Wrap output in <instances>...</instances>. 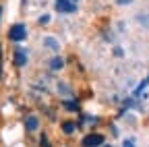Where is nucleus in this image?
<instances>
[{
  "label": "nucleus",
  "mask_w": 149,
  "mask_h": 147,
  "mask_svg": "<svg viewBox=\"0 0 149 147\" xmlns=\"http://www.w3.org/2000/svg\"><path fill=\"white\" fill-rule=\"evenodd\" d=\"M46 46H48V48H54V50L58 48V44H56V40H50V38H46Z\"/></svg>",
  "instance_id": "6e6552de"
},
{
  "label": "nucleus",
  "mask_w": 149,
  "mask_h": 147,
  "mask_svg": "<svg viewBox=\"0 0 149 147\" xmlns=\"http://www.w3.org/2000/svg\"><path fill=\"white\" fill-rule=\"evenodd\" d=\"M25 35H27V31H25V25H13L10 27V31H8V38L13 40V42H23L25 40Z\"/></svg>",
  "instance_id": "f257e3e1"
},
{
  "label": "nucleus",
  "mask_w": 149,
  "mask_h": 147,
  "mask_svg": "<svg viewBox=\"0 0 149 147\" xmlns=\"http://www.w3.org/2000/svg\"><path fill=\"white\" fill-rule=\"evenodd\" d=\"M62 64H64V62H62V58H58V56L50 60V68H52V70H58V68H62Z\"/></svg>",
  "instance_id": "423d86ee"
},
{
  "label": "nucleus",
  "mask_w": 149,
  "mask_h": 147,
  "mask_svg": "<svg viewBox=\"0 0 149 147\" xmlns=\"http://www.w3.org/2000/svg\"><path fill=\"white\" fill-rule=\"evenodd\" d=\"M104 147H110V145H104Z\"/></svg>",
  "instance_id": "f8f14e48"
},
{
  "label": "nucleus",
  "mask_w": 149,
  "mask_h": 147,
  "mask_svg": "<svg viewBox=\"0 0 149 147\" xmlns=\"http://www.w3.org/2000/svg\"><path fill=\"white\" fill-rule=\"evenodd\" d=\"M122 147H135V143H133V141H130V139H126V141L122 143Z\"/></svg>",
  "instance_id": "9d476101"
},
{
  "label": "nucleus",
  "mask_w": 149,
  "mask_h": 147,
  "mask_svg": "<svg viewBox=\"0 0 149 147\" xmlns=\"http://www.w3.org/2000/svg\"><path fill=\"white\" fill-rule=\"evenodd\" d=\"M74 126H77L74 122H64V124H62V131H64V133H72Z\"/></svg>",
  "instance_id": "0eeeda50"
},
{
  "label": "nucleus",
  "mask_w": 149,
  "mask_h": 147,
  "mask_svg": "<svg viewBox=\"0 0 149 147\" xmlns=\"http://www.w3.org/2000/svg\"><path fill=\"white\" fill-rule=\"evenodd\" d=\"M0 15H2V8H0Z\"/></svg>",
  "instance_id": "9b49d317"
},
{
  "label": "nucleus",
  "mask_w": 149,
  "mask_h": 147,
  "mask_svg": "<svg viewBox=\"0 0 149 147\" xmlns=\"http://www.w3.org/2000/svg\"><path fill=\"white\" fill-rule=\"evenodd\" d=\"M102 143H104V137L97 135V133L85 135V139H83V147H97V145H102Z\"/></svg>",
  "instance_id": "f03ea898"
},
{
  "label": "nucleus",
  "mask_w": 149,
  "mask_h": 147,
  "mask_svg": "<svg viewBox=\"0 0 149 147\" xmlns=\"http://www.w3.org/2000/svg\"><path fill=\"white\" fill-rule=\"evenodd\" d=\"M64 106H66V108H70L72 112H74V110H77V104H74V102H64Z\"/></svg>",
  "instance_id": "1a4fd4ad"
},
{
  "label": "nucleus",
  "mask_w": 149,
  "mask_h": 147,
  "mask_svg": "<svg viewBox=\"0 0 149 147\" xmlns=\"http://www.w3.org/2000/svg\"><path fill=\"white\" fill-rule=\"evenodd\" d=\"M25 62H27V54L23 50H17L15 52V64L17 66H25Z\"/></svg>",
  "instance_id": "7ed1b4c3"
},
{
  "label": "nucleus",
  "mask_w": 149,
  "mask_h": 147,
  "mask_svg": "<svg viewBox=\"0 0 149 147\" xmlns=\"http://www.w3.org/2000/svg\"><path fill=\"white\" fill-rule=\"evenodd\" d=\"M25 126H27V131H35V128H37V118L35 116H29L25 120Z\"/></svg>",
  "instance_id": "39448f33"
},
{
  "label": "nucleus",
  "mask_w": 149,
  "mask_h": 147,
  "mask_svg": "<svg viewBox=\"0 0 149 147\" xmlns=\"http://www.w3.org/2000/svg\"><path fill=\"white\" fill-rule=\"evenodd\" d=\"M58 10L60 13H74V4H70L68 0H58Z\"/></svg>",
  "instance_id": "20e7f679"
}]
</instances>
